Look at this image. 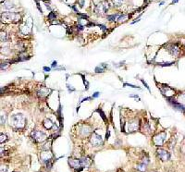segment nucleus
Returning <instances> with one entry per match:
<instances>
[{
	"label": "nucleus",
	"mask_w": 185,
	"mask_h": 172,
	"mask_svg": "<svg viewBox=\"0 0 185 172\" xmlns=\"http://www.w3.org/2000/svg\"><path fill=\"white\" fill-rule=\"evenodd\" d=\"M25 121L26 120H25L24 116L22 114H20V113L19 114L13 115V116H11V118H10V124H11L12 126L16 127V128H19V129L24 127Z\"/></svg>",
	"instance_id": "1"
},
{
	"label": "nucleus",
	"mask_w": 185,
	"mask_h": 172,
	"mask_svg": "<svg viewBox=\"0 0 185 172\" xmlns=\"http://www.w3.org/2000/svg\"><path fill=\"white\" fill-rule=\"evenodd\" d=\"M31 137L33 139L34 141L40 142V141H43L44 140H46V135L44 132L40 131V130H33V131H31Z\"/></svg>",
	"instance_id": "2"
},
{
	"label": "nucleus",
	"mask_w": 185,
	"mask_h": 172,
	"mask_svg": "<svg viewBox=\"0 0 185 172\" xmlns=\"http://www.w3.org/2000/svg\"><path fill=\"white\" fill-rule=\"evenodd\" d=\"M167 99L169 101V103H170L174 108H176V109H178V110H180V111H185V106L183 104L177 102V101L175 99H173L172 97H167Z\"/></svg>",
	"instance_id": "3"
},
{
	"label": "nucleus",
	"mask_w": 185,
	"mask_h": 172,
	"mask_svg": "<svg viewBox=\"0 0 185 172\" xmlns=\"http://www.w3.org/2000/svg\"><path fill=\"white\" fill-rule=\"evenodd\" d=\"M91 143L93 146H99L101 144H103V140L100 135H98L96 133H93L91 137Z\"/></svg>",
	"instance_id": "4"
},
{
	"label": "nucleus",
	"mask_w": 185,
	"mask_h": 172,
	"mask_svg": "<svg viewBox=\"0 0 185 172\" xmlns=\"http://www.w3.org/2000/svg\"><path fill=\"white\" fill-rule=\"evenodd\" d=\"M166 137H167V134L166 132H162V133H159L157 134L156 136H154V143L156 144V145L160 146L163 144V142L165 141V140H166Z\"/></svg>",
	"instance_id": "5"
},
{
	"label": "nucleus",
	"mask_w": 185,
	"mask_h": 172,
	"mask_svg": "<svg viewBox=\"0 0 185 172\" xmlns=\"http://www.w3.org/2000/svg\"><path fill=\"white\" fill-rule=\"evenodd\" d=\"M138 127H139L138 120L137 119H132V120H131L127 124V130L129 132H132V131H135V130H138Z\"/></svg>",
	"instance_id": "6"
},
{
	"label": "nucleus",
	"mask_w": 185,
	"mask_h": 172,
	"mask_svg": "<svg viewBox=\"0 0 185 172\" xmlns=\"http://www.w3.org/2000/svg\"><path fill=\"white\" fill-rule=\"evenodd\" d=\"M157 155L159 158L163 161H167L170 158V154L164 149H158L157 150Z\"/></svg>",
	"instance_id": "7"
},
{
	"label": "nucleus",
	"mask_w": 185,
	"mask_h": 172,
	"mask_svg": "<svg viewBox=\"0 0 185 172\" xmlns=\"http://www.w3.org/2000/svg\"><path fill=\"white\" fill-rule=\"evenodd\" d=\"M4 17L12 21H17L18 19H19V15L15 12H6L4 13Z\"/></svg>",
	"instance_id": "8"
},
{
	"label": "nucleus",
	"mask_w": 185,
	"mask_h": 172,
	"mask_svg": "<svg viewBox=\"0 0 185 172\" xmlns=\"http://www.w3.org/2000/svg\"><path fill=\"white\" fill-rule=\"evenodd\" d=\"M69 164L71 168H75V169H77V168H81V160H79V159H72V158H69Z\"/></svg>",
	"instance_id": "9"
},
{
	"label": "nucleus",
	"mask_w": 185,
	"mask_h": 172,
	"mask_svg": "<svg viewBox=\"0 0 185 172\" xmlns=\"http://www.w3.org/2000/svg\"><path fill=\"white\" fill-rule=\"evenodd\" d=\"M161 92L165 94V95H168V97H170V96H172L174 94V91L172 90V89L170 88V87H169V86H165L164 88H161Z\"/></svg>",
	"instance_id": "10"
},
{
	"label": "nucleus",
	"mask_w": 185,
	"mask_h": 172,
	"mask_svg": "<svg viewBox=\"0 0 185 172\" xmlns=\"http://www.w3.org/2000/svg\"><path fill=\"white\" fill-rule=\"evenodd\" d=\"M90 164H91V160L89 157H82L81 159V168H87Z\"/></svg>",
	"instance_id": "11"
},
{
	"label": "nucleus",
	"mask_w": 185,
	"mask_h": 172,
	"mask_svg": "<svg viewBox=\"0 0 185 172\" xmlns=\"http://www.w3.org/2000/svg\"><path fill=\"white\" fill-rule=\"evenodd\" d=\"M169 48H170L169 51H170V53L172 54L173 56H177L178 54L180 53V49L176 46V45H172V46H170Z\"/></svg>",
	"instance_id": "12"
},
{
	"label": "nucleus",
	"mask_w": 185,
	"mask_h": 172,
	"mask_svg": "<svg viewBox=\"0 0 185 172\" xmlns=\"http://www.w3.org/2000/svg\"><path fill=\"white\" fill-rule=\"evenodd\" d=\"M48 90L46 88H45V87H42V88L39 90L38 92H37V94H38V96H40V97H44V96L47 95V94H48Z\"/></svg>",
	"instance_id": "13"
},
{
	"label": "nucleus",
	"mask_w": 185,
	"mask_h": 172,
	"mask_svg": "<svg viewBox=\"0 0 185 172\" xmlns=\"http://www.w3.org/2000/svg\"><path fill=\"white\" fill-rule=\"evenodd\" d=\"M120 17V14H112V15L108 16V19L109 21H115L117 19H119Z\"/></svg>",
	"instance_id": "14"
},
{
	"label": "nucleus",
	"mask_w": 185,
	"mask_h": 172,
	"mask_svg": "<svg viewBox=\"0 0 185 172\" xmlns=\"http://www.w3.org/2000/svg\"><path fill=\"white\" fill-rule=\"evenodd\" d=\"M53 123H52V121H51L50 119H46L45 121H44V126H45V128L46 129H51L52 127H53Z\"/></svg>",
	"instance_id": "15"
},
{
	"label": "nucleus",
	"mask_w": 185,
	"mask_h": 172,
	"mask_svg": "<svg viewBox=\"0 0 185 172\" xmlns=\"http://www.w3.org/2000/svg\"><path fill=\"white\" fill-rule=\"evenodd\" d=\"M136 169H138L139 171H141V172H144L145 170H146V165L144 164V163H142V164L137 165Z\"/></svg>",
	"instance_id": "16"
},
{
	"label": "nucleus",
	"mask_w": 185,
	"mask_h": 172,
	"mask_svg": "<svg viewBox=\"0 0 185 172\" xmlns=\"http://www.w3.org/2000/svg\"><path fill=\"white\" fill-rule=\"evenodd\" d=\"M90 131H91V129H90L89 126H83L81 128V132H82L83 135H85V136H87V135L90 133Z\"/></svg>",
	"instance_id": "17"
},
{
	"label": "nucleus",
	"mask_w": 185,
	"mask_h": 172,
	"mask_svg": "<svg viewBox=\"0 0 185 172\" xmlns=\"http://www.w3.org/2000/svg\"><path fill=\"white\" fill-rule=\"evenodd\" d=\"M3 6H4V8H6V9H11V8H14V5L12 4V3H10V2L4 3V4H3Z\"/></svg>",
	"instance_id": "18"
},
{
	"label": "nucleus",
	"mask_w": 185,
	"mask_h": 172,
	"mask_svg": "<svg viewBox=\"0 0 185 172\" xmlns=\"http://www.w3.org/2000/svg\"><path fill=\"white\" fill-rule=\"evenodd\" d=\"M127 17H128L127 15H124V14L123 15H120V17L119 18V19H118V21H119V22H123V21L126 20Z\"/></svg>",
	"instance_id": "19"
},
{
	"label": "nucleus",
	"mask_w": 185,
	"mask_h": 172,
	"mask_svg": "<svg viewBox=\"0 0 185 172\" xmlns=\"http://www.w3.org/2000/svg\"><path fill=\"white\" fill-rule=\"evenodd\" d=\"M107 66L106 65H102V67H97L96 69H95V71H96L97 73H99V72H103V70H104V69L106 68Z\"/></svg>",
	"instance_id": "20"
},
{
	"label": "nucleus",
	"mask_w": 185,
	"mask_h": 172,
	"mask_svg": "<svg viewBox=\"0 0 185 172\" xmlns=\"http://www.w3.org/2000/svg\"><path fill=\"white\" fill-rule=\"evenodd\" d=\"M48 19H50V20H54V19H56V14H55L54 12H50L49 15H48Z\"/></svg>",
	"instance_id": "21"
},
{
	"label": "nucleus",
	"mask_w": 185,
	"mask_h": 172,
	"mask_svg": "<svg viewBox=\"0 0 185 172\" xmlns=\"http://www.w3.org/2000/svg\"><path fill=\"white\" fill-rule=\"evenodd\" d=\"M112 1H113V4L115 5V6H118V7H119V6H120V5L122 4V1H123V0H112Z\"/></svg>",
	"instance_id": "22"
},
{
	"label": "nucleus",
	"mask_w": 185,
	"mask_h": 172,
	"mask_svg": "<svg viewBox=\"0 0 185 172\" xmlns=\"http://www.w3.org/2000/svg\"><path fill=\"white\" fill-rule=\"evenodd\" d=\"M51 141H49V142H47L46 144H45V146H43V149L44 150H48L49 148L51 147Z\"/></svg>",
	"instance_id": "23"
},
{
	"label": "nucleus",
	"mask_w": 185,
	"mask_h": 172,
	"mask_svg": "<svg viewBox=\"0 0 185 172\" xmlns=\"http://www.w3.org/2000/svg\"><path fill=\"white\" fill-rule=\"evenodd\" d=\"M7 140V135L6 134H1V140H0V141H1V143H3V141H5Z\"/></svg>",
	"instance_id": "24"
},
{
	"label": "nucleus",
	"mask_w": 185,
	"mask_h": 172,
	"mask_svg": "<svg viewBox=\"0 0 185 172\" xmlns=\"http://www.w3.org/2000/svg\"><path fill=\"white\" fill-rule=\"evenodd\" d=\"M9 64H8V62H7V61H5V62H2L1 63V69H5L7 66H8Z\"/></svg>",
	"instance_id": "25"
},
{
	"label": "nucleus",
	"mask_w": 185,
	"mask_h": 172,
	"mask_svg": "<svg viewBox=\"0 0 185 172\" xmlns=\"http://www.w3.org/2000/svg\"><path fill=\"white\" fill-rule=\"evenodd\" d=\"M6 36H7V34H6V33H3V32L1 33V41H2V42H6V41H7Z\"/></svg>",
	"instance_id": "26"
},
{
	"label": "nucleus",
	"mask_w": 185,
	"mask_h": 172,
	"mask_svg": "<svg viewBox=\"0 0 185 172\" xmlns=\"http://www.w3.org/2000/svg\"><path fill=\"white\" fill-rule=\"evenodd\" d=\"M97 111H98V112H99V113H100V114H101V117H102V119H104L105 121H107V119H106V117H105L104 112H103V111H102V110H100V109H98V110H97Z\"/></svg>",
	"instance_id": "27"
},
{
	"label": "nucleus",
	"mask_w": 185,
	"mask_h": 172,
	"mask_svg": "<svg viewBox=\"0 0 185 172\" xmlns=\"http://www.w3.org/2000/svg\"><path fill=\"white\" fill-rule=\"evenodd\" d=\"M124 86H129V87H131V88H139V87L135 86L133 84H130V83H124Z\"/></svg>",
	"instance_id": "28"
},
{
	"label": "nucleus",
	"mask_w": 185,
	"mask_h": 172,
	"mask_svg": "<svg viewBox=\"0 0 185 172\" xmlns=\"http://www.w3.org/2000/svg\"><path fill=\"white\" fill-rule=\"evenodd\" d=\"M141 81H142V82H143V83L144 84V86H145V87H146V88L148 89V91H150V88H149V86L147 85V83H146V82H145V81H144V80H141Z\"/></svg>",
	"instance_id": "29"
},
{
	"label": "nucleus",
	"mask_w": 185,
	"mask_h": 172,
	"mask_svg": "<svg viewBox=\"0 0 185 172\" xmlns=\"http://www.w3.org/2000/svg\"><path fill=\"white\" fill-rule=\"evenodd\" d=\"M67 87H68V89H69V91H70V92H73V91H74V88H72V87H70V85H69V84H67Z\"/></svg>",
	"instance_id": "30"
},
{
	"label": "nucleus",
	"mask_w": 185,
	"mask_h": 172,
	"mask_svg": "<svg viewBox=\"0 0 185 172\" xmlns=\"http://www.w3.org/2000/svg\"><path fill=\"white\" fill-rule=\"evenodd\" d=\"M79 3L81 4V7H84V0H79Z\"/></svg>",
	"instance_id": "31"
},
{
	"label": "nucleus",
	"mask_w": 185,
	"mask_h": 172,
	"mask_svg": "<svg viewBox=\"0 0 185 172\" xmlns=\"http://www.w3.org/2000/svg\"><path fill=\"white\" fill-rule=\"evenodd\" d=\"M44 70L46 71V72H48V71H50V68H48V67H44Z\"/></svg>",
	"instance_id": "32"
},
{
	"label": "nucleus",
	"mask_w": 185,
	"mask_h": 172,
	"mask_svg": "<svg viewBox=\"0 0 185 172\" xmlns=\"http://www.w3.org/2000/svg\"><path fill=\"white\" fill-rule=\"evenodd\" d=\"M99 94H100V93H98V92L94 93V94H93V95H92V97H93V98H95V97H97Z\"/></svg>",
	"instance_id": "33"
},
{
	"label": "nucleus",
	"mask_w": 185,
	"mask_h": 172,
	"mask_svg": "<svg viewBox=\"0 0 185 172\" xmlns=\"http://www.w3.org/2000/svg\"><path fill=\"white\" fill-rule=\"evenodd\" d=\"M57 65H58V62L54 61V62H53V64H52V68H55V67H57Z\"/></svg>",
	"instance_id": "34"
},
{
	"label": "nucleus",
	"mask_w": 185,
	"mask_h": 172,
	"mask_svg": "<svg viewBox=\"0 0 185 172\" xmlns=\"http://www.w3.org/2000/svg\"><path fill=\"white\" fill-rule=\"evenodd\" d=\"M178 1H179V0H173V1H172V4H175V3H177Z\"/></svg>",
	"instance_id": "35"
},
{
	"label": "nucleus",
	"mask_w": 185,
	"mask_h": 172,
	"mask_svg": "<svg viewBox=\"0 0 185 172\" xmlns=\"http://www.w3.org/2000/svg\"><path fill=\"white\" fill-rule=\"evenodd\" d=\"M108 137H109V131H108V133H107V139H108Z\"/></svg>",
	"instance_id": "36"
}]
</instances>
